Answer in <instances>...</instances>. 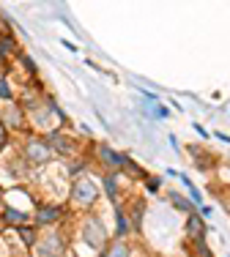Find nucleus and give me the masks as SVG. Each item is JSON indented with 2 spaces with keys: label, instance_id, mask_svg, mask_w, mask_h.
<instances>
[{
  "label": "nucleus",
  "instance_id": "nucleus-1",
  "mask_svg": "<svg viewBox=\"0 0 230 257\" xmlns=\"http://www.w3.org/2000/svg\"><path fill=\"white\" fill-rule=\"evenodd\" d=\"M52 156H55V151H52L47 137H30L25 143V148H22V159L28 164H47Z\"/></svg>",
  "mask_w": 230,
  "mask_h": 257
},
{
  "label": "nucleus",
  "instance_id": "nucleus-2",
  "mask_svg": "<svg viewBox=\"0 0 230 257\" xmlns=\"http://www.w3.org/2000/svg\"><path fill=\"white\" fill-rule=\"evenodd\" d=\"M99 200V186H96L90 178H77L74 186H71V205L77 208H90Z\"/></svg>",
  "mask_w": 230,
  "mask_h": 257
},
{
  "label": "nucleus",
  "instance_id": "nucleus-3",
  "mask_svg": "<svg viewBox=\"0 0 230 257\" xmlns=\"http://www.w3.org/2000/svg\"><path fill=\"white\" fill-rule=\"evenodd\" d=\"M82 238H85V243H90L93 249H104V243H107V230H104V224H101V219L99 216H90L82 222Z\"/></svg>",
  "mask_w": 230,
  "mask_h": 257
},
{
  "label": "nucleus",
  "instance_id": "nucleus-4",
  "mask_svg": "<svg viewBox=\"0 0 230 257\" xmlns=\"http://www.w3.org/2000/svg\"><path fill=\"white\" fill-rule=\"evenodd\" d=\"M63 252H66V238L58 230H50L36 243V254H41V257H60Z\"/></svg>",
  "mask_w": 230,
  "mask_h": 257
},
{
  "label": "nucleus",
  "instance_id": "nucleus-5",
  "mask_svg": "<svg viewBox=\"0 0 230 257\" xmlns=\"http://www.w3.org/2000/svg\"><path fill=\"white\" fill-rule=\"evenodd\" d=\"M0 118H3V126L9 128H14V132H20V128H25V112H22V107L17 101H11V104H6L3 107V115H0Z\"/></svg>",
  "mask_w": 230,
  "mask_h": 257
},
{
  "label": "nucleus",
  "instance_id": "nucleus-6",
  "mask_svg": "<svg viewBox=\"0 0 230 257\" xmlns=\"http://www.w3.org/2000/svg\"><path fill=\"white\" fill-rule=\"evenodd\" d=\"M96 154H99L101 164H107V167H110V173H115V170H121V167H126V162H129L126 156L115 154L112 148H107V145H99V148H96Z\"/></svg>",
  "mask_w": 230,
  "mask_h": 257
},
{
  "label": "nucleus",
  "instance_id": "nucleus-7",
  "mask_svg": "<svg viewBox=\"0 0 230 257\" xmlns=\"http://www.w3.org/2000/svg\"><path fill=\"white\" fill-rule=\"evenodd\" d=\"M60 216H63V208H58V205H44V208L36 211V222L39 224H52V222H58Z\"/></svg>",
  "mask_w": 230,
  "mask_h": 257
},
{
  "label": "nucleus",
  "instance_id": "nucleus-8",
  "mask_svg": "<svg viewBox=\"0 0 230 257\" xmlns=\"http://www.w3.org/2000/svg\"><path fill=\"white\" fill-rule=\"evenodd\" d=\"M186 230H189V235H192V238H195V243H203L205 227H203L200 216H192V213H189V222H186Z\"/></svg>",
  "mask_w": 230,
  "mask_h": 257
},
{
  "label": "nucleus",
  "instance_id": "nucleus-9",
  "mask_svg": "<svg viewBox=\"0 0 230 257\" xmlns=\"http://www.w3.org/2000/svg\"><path fill=\"white\" fill-rule=\"evenodd\" d=\"M47 140H50L52 151H63V154H69V151H71V140H66L63 134H60V132H52V134H50V137H47Z\"/></svg>",
  "mask_w": 230,
  "mask_h": 257
},
{
  "label": "nucleus",
  "instance_id": "nucleus-10",
  "mask_svg": "<svg viewBox=\"0 0 230 257\" xmlns=\"http://www.w3.org/2000/svg\"><path fill=\"white\" fill-rule=\"evenodd\" d=\"M104 257H132V249H129V243H124V241H115L112 246L104 252Z\"/></svg>",
  "mask_w": 230,
  "mask_h": 257
},
{
  "label": "nucleus",
  "instance_id": "nucleus-11",
  "mask_svg": "<svg viewBox=\"0 0 230 257\" xmlns=\"http://www.w3.org/2000/svg\"><path fill=\"white\" fill-rule=\"evenodd\" d=\"M3 219H6V222H25V213H22V211H11V208H3Z\"/></svg>",
  "mask_w": 230,
  "mask_h": 257
},
{
  "label": "nucleus",
  "instance_id": "nucleus-12",
  "mask_svg": "<svg viewBox=\"0 0 230 257\" xmlns=\"http://www.w3.org/2000/svg\"><path fill=\"white\" fill-rule=\"evenodd\" d=\"M170 203H173L175 208H178V211H184V213H192V205L186 203V200L181 197V194H170Z\"/></svg>",
  "mask_w": 230,
  "mask_h": 257
},
{
  "label": "nucleus",
  "instance_id": "nucleus-13",
  "mask_svg": "<svg viewBox=\"0 0 230 257\" xmlns=\"http://www.w3.org/2000/svg\"><path fill=\"white\" fill-rule=\"evenodd\" d=\"M115 216H118V238H124L126 232H129V224H126V216H124V211H115Z\"/></svg>",
  "mask_w": 230,
  "mask_h": 257
},
{
  "label": "nucleus",
  "instance_id": "nucleus-14",
  "mask_svg": "<svg viewBox=\"0 0 230 257\" xmlns=\"http://www.w3.org/2000/svg\"><path fill=\"white\" fill-rule=\"evenodd\" d=\"M17 230H20V235L25 238L28 246H33V243H36V232H33V227H17Z\"/></svg>",
  "mask_w": 230,
  "mask_h": 257
},
{
  "label": "nucleus",
  "instance_id": "nucleus-15",
  "mask_svg": "<svg viewBox=\"0 0 230 257\" xmlns=\"http://www.w3.org/2000/svg\"><path fill=\"white\" fill-rule=\"evenodd\" d=\"M104 189H107V194L115 200V173H107L104 175Z\"/></svg>",
  "mask_w": 230,
  "mask_h": 257
},
{
  "label": "nucleus",
  "instance_id": "nucleus-16",
  "mask_svg": "<svg viewBox=\"0 0 230 257\" xmlns=\"http://www.w3.org/2000/svg\"><path fill=\"white\" fill-rule=\"evenodd\" d=\"M0 99H6V101H14L11 99V90H9V82H6V77H0Z\"/></svg>",
  "mask_w": 230,
  "mask_h": 257
},
{
  "label": "nucleus",
  "instance_id": "nucleus-17",
  "mask_svg": "<svg viewBox=\"0 0 230 257\" xmlns=\"http://www.w3.org/2000/svg\"><path fill=\"white\" fill-rule=\"evenodd\" d=\"M6 145H9V128H6L3 120H0V151H3Z\"/></svg>",
  "mask_w": 230,
  "mask_h": 257
},
{
  "label": "nucleus",
  "instance_id": "nucleus-18",
  "mask_svg": "<svg viewBox=\"0 0 230 257\" xmlns=\"http://www.w3.org/2000/svg\"><path fill=\"white\" fill-rule=\"evenodd\" d=\"M148 189H151V192H156V189H159V181H156V178H148Z\"/></svg>",
  "mask_w": 230,
  "mask_h": 257
},
{
  "label": "nucleus",
  "instance_id": "nucleus-19",
  "mask_svg": "<svg viewBox=\"0 0 230 257\" xmlns=\"http://www.w3.org/2000/svg\"><path fill=\"white\" fill-rule=\"evenodd\" d=\"M0 252H3V243H0Z\"/></svg>",
  "mask_w": 230,
  "mask_h": 257
},
{
  "label": "nucleus",
  "instance_id": "nucleus-20",
  "mask_svg": "<svg viewBox=\"0 0 230 257\" xmlns=\"http://www.w3.org/2000/svg\"><path fill=\"white\" fill-rule=\"evenodd\" d=\"M0 115H3V107H0Z\"/></svg>",
  "mask_w": 230,
  "mask_h": 257
}]
</instances>
